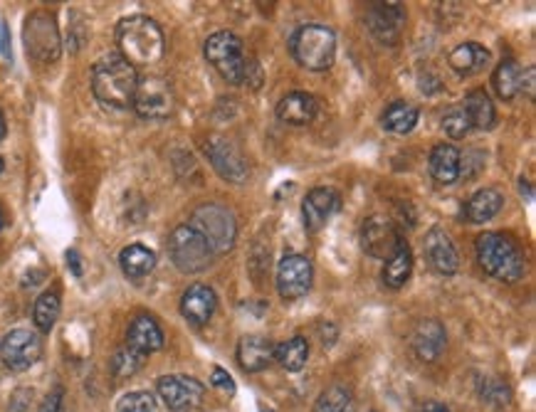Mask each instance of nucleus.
Wrapping results in <instances>:
<instances>
[{
    "label": "nucleus",
    "instance_id": "0eeeda50",
    "mask_svg": "<svg viewBox=\"0 0 536 412\" xmlns=\"http://www.w3.org/2000/svg\"><path fill=\"white\" fill-rule=\"evenodd\" d=\"M168 255L178 272L183 274H198L213 264L215 252L205 242L201 232L191 225H178L168 237Z\"/></svg>",
    "mask_w": 536,
    "mask_h": 412
},
{
    "label": "nucleus",
    "instance_id": "aec40b11",
    "mask_svg": "<svg viewBox=\"0 0 536 412\" xmlns=\"http://www.w3.org/2000/svg\"><path fill=\"white\" fill-rule=\"evenodd\" d=\"M411 345L413 351L418 354V358H422V361H438L442 351H445V345H448L445 328H442L438 321L425 318V321H421V324L415 327V331H413Z\"/></svg>",
    "mask_w": 536,
    "mask_h": 412
},
{
    "label": "nucleus",
    "instance_id": "ea45409f",
    "mask_svg": "<svg viewBox=\"0 0 536 412\" xmlns=\"http://www.w3.org/2000/svg\"><path fill=\"white\" fill-rule=\"evenodd\" d=\"M68 264L75 277H82V264H79V255H77V249H69L68 252Z\"/></svg>",
    "mask_w": 536,
    "mask_h": 412
},
{
    "label": "nucleus",
    "instance_id": "ddd939ff",
    "mask_svg": "<svg viewBox=\"0 0 536 412\" xmlns=\"http://www.w3.org/2000/svg\"><path fill=\"white\" fill-rule=\"evenodd\" d=\"M405 20H408V15H405L401 3H374L366 13V25L371 30V35L383 45L401 42Z\"/></svg>",
    "mask_w": 536,
    "mask_h": 412
},
{
    "label": "nucleus",
    "instance_id": "dca6fc26",
    "mask_svg": "<svg viewBox=\"0 0 536 412\" xmlns=\"http://www.w3.org/2000/svg\"><path fill=\"white\" fill-rule=\"evenodd\" d=\"M341 208V198L334 188H314L306 193L302 202V220H304L306 232H319L326 222L332 220V215Z\"/></svg>",
    "mask_w": 536,
    "mask_h": 412
},
{
    "label": "nucleus",
    "instance_id": "9d476101",
    "mask_svg": "<svg viewBox=\"0 0 536 412\" xmlns=\"http://www.w3.org/2000/svg\"><path fill=\"white\" fill-rule=\"evenodd\" d=\"M132 106L141 119H151V121L171 116L173 106H176L171 85L163 77H141L136 85L134 104Z\"/></svg>",
    "mask_w": 536,
    "mask_h": 412
},
{
    "label": "nucleus",
    "instance_id": "c85d7f7f",
    "mask_svg": "<svg viewBox=\"0 0 536 412\" xmlns=\"http://www.w3.org/2000/svg\"><path fill=\"white\" fill-rule=\"evenodd\" d=\"M413 272V252L411 247L403 242L401 247L395 249V255L391 259H386V267L381 272L383 284L388 289H401L408 284Z\"/></svg>",
    "mask_w": 536,
    "mask_h": 412
},
{
    "label": "nucleus",
    "instance_id": "6e6552de",
    "mask_svg": "<svg viewBox=\"0 0 536 412\" xmlns=\"http://www.w3.org/2000/svg\"><path fill=\"white\" fill-rule=\"evenodd\" d=\"M23 40H25V49H28L30 58L38 59V62H55L62 52L58 22L45 10H38L25 20Z\"/></svg>",
    "mask_w": 536,
    "mask_h": 412
},
{
    "label": "nucleus",
    "instance_id": "bb28decb",
    "mask_svg": "<svg viewBox=\"0 0 536 412\" xmlns=\"http://www.w3.org/2000/svg\"><path fill=\"white\" fill-rule=\"evenodd\" d=\"M421 119V109L411 102H393L386 106V112L381 116V124L386 131L391 134H411L415 124Z\"/></svg>",
    "mask_w": 536,
    "mask_h": 412
},
{
    "label": "nucleus",
    "instance_id": "f03ea898",
    "mask_svg": "<svg viewBox=\"0 0 536 412\" xmlns=\"http://www.w3.org/2000/svg\"><path fill=\"white\" fill-rule=\"evenodd\" d=\"M136 85H139L136 67H132L119 55L99 59L92 67V92L102 104L112 109H126L134 104Z\"/></svg>",
    "mask_w": 536,
    "mask_h": 412
},
{
    "label": "nucleus",
    "instance_id": "2f4dec72",
    "mask_svg": "<svg viewBox=\"0 0 536 412\" xmlns=\"http://www.w3.org/2000/svg\"><path fill=\"white\" fill-rule=\"evenodd\" d=\"M59 317V294L58 291H45L40 294L38 301H35V309H32V321L35 327L42 331V334H50L55 321Z\"/></svg>",
    "mask_w": 536,
    "mask_h": 412
},
{
    "label": "nucleus",
    "instance_id": "4468645a",
    "mask_svg": "<svg viewBox=\"0 0 536 412\" xmlns=\"http://www.w3.org/2000/svg\"><path fill=\"white\" fill-rule=\"evenodd\" d=\"M314 269L304 255H287L277 267V291L285 301L302 299L312 287Z\"/></svg>",
    "mask_w": 536,
    "mask_h": 412
},
{
    "label": "nucleus",
    "instance_id": "c9c22d12",
    "mask_svg": "<svg viewBox=\"0 0 536 412\" xmlns=\"http://www.w3.org/2000/svg\"><path fill=\"white\" fill-rule=\"evenodd\" d=\"M479 395L492 405H509L512 400V390L507 383H502L499 378H482L479 383Z\"/></svg>",
    "mask_w": 536,
    "mask_h": 412
},
{
    "label": "nucleus",
    "instance_id": "f8f14e48",
    "mask_svg": "<svg viewBox=\"0 0 536 412\" xmlns=\"http://www.w3.org/2000/svg\"><path fill=\"white\" fill-rule=\"evenodd\" d=\"M403 245V237L395 222L386 215H371L361 228V247L368 257L391 259L395 249Z\"/></svg>",
    "mask_w": 536,
    "mask_h": 412
},
{
    "label": "nucleus",
    "instance_id": "6ab92c4d",
    "mask_svg": "<svg viewBox=\"0 0 536 412\" xmlns=\"http://www.w3.org/2000/svg\"><path fill=\"white\" fill-rule=\"evenodd\" d=\"M238 361L242 371L259 373L275 361V344L265 336H242L238 344Z\"/></svg>",
    "mask_w": 536,
    "mask_h": 412
},
{
    "label": "nucleus",
    "instance_id": "e433bc0d",
    "mask_svg": "<svg viewBox=\"0 0 536 412\" xmlns=\"http://www.w3.org/2000/svg\"><path fill=\"white\" fill-rule=\"evenodd\" d=\"M116 412H156V400L151 393L146 390H136V393H126L119 400Z\"/></svg>",
    "mask_w": 536,
    "mask_h": 412
},
{
    "label": "nucleus",
    "instance_id": "37998d69",
    "mask_svg": "<svg viewBox=\"0 0 536 412\" xmlns=\"http://www.w3.org/2000/svg\"><path fill=\"white\" fill-rule=\"evenodd\" d=\"M5 228V215H3V210H0V230Z\"/></svg>",
    "mask_w": 536,
    "mask_h": 412
},
{
    "label": "nucleus",
    "instance_id": "7c9ffc66",
    "mask_svg": "<svg viewBox=\"0 0 536 412\" xmlns=\"http://www.w3.org/2000/svg\"><path fill=\"white\" fill-rule=\"evenodd\" d=\"M306 358H309V344L302 336H295L285 344L275 345V361L289 373H299L306 365Z\"/></svg>",
    "mask_w": 536,
    "mask_h": 412
},
{
    "label": "nucleus",
    "instance_id": "20e7f679",
    "mask_svg": "<svg viewBox=\"0 0 536 412\" xmlns=\"http://www.w3.org/2000/svg\"><path fill=\"white\" fill-rule=\"evenodd\" d=\"M205 59L211 62L213 67L218 69L225 82L230 85H255L252 79V72L259 75V67L252 62V59L245 55V48H242V40L235 35V32H228V30H221V32H213L211 38L205 40Z\"/></svg>",
    "mask_w": 536,
    "mask_h": 412
},
{
    "label": "nucleus",
    "instance_id": "4c0bfd02",
    "mask_svg": "<svg viewBox=\"0 0 536 412\" xmlns=\"http://www.w3.org/2000/svg\"><path fill=\"white\" fill-rule=\"evenodd\" d=\"M211 385L213 388H218L221 393L230 395V398L235 395V381H232V375H230L228 371H223V368H213Z\"/></svg>",
    "mask_w": 536,
    "mask_h": 412
},
{
    "label": "nucleus",
    "instance_id": "412c9836",
    "mask_svg": "<svg viewBox=\"0 0 536 412\" xmlns=\"http://www.w3.org/2000/svg\"><path fill=\"white\" fill-rule=\"evenodd\" d=\"M428 168H431L432 178L441 185H452L462 175V156L452 144H438L431 151Z\"/></svg>",
    "mask_w": 536,
    "mask_h": 412
},
{
    "label": "nucleus",
    "instance_id": "5701e85b",
    "mask_svg": "<svg viewBox=\"0 0 536 412\" xmlns=\"http://www.w3.org/2000/svg\"><path fill=\"white\" fill-rule=\"evenodd\" d=\"M489 59H492V55H489V49L485 45H479V42H462V45L452 49L448 62H450V67L458 75L472 77V75H479L482 69L487 67Z\"/></svg>",
    "mask_w": 536,
    "mask_h": 412
},
{
    "label": "nucleus",
    "instance_id": "4be33fe9",
    "mask_svg": "<svg viewBox=\"0 0 536 412\" xmlns=\"http://www.w3.org/2000/svg\"><path fill=\"white\" fill-rule=\"evenodd\" d=\"M316 116V99L306 92H289L277 104V119L282 124L304 126Z\"/></svg>",
    "mask_w": 536,
    "mask_h": 412
},
{
    "label": "nucleus",
    "instance_id": "c756f323",
    "mask_svg": "<svg viewBox=\"0 0 536 412\" xmlns=\"http://www.w3.org/2000/svg\"><path fill=\"white\" fill-rule=\"evenodd\" d=\"M522 67H519L514 59H502L495 69V75H492V86H495V92H497L499 99H514L519 94V89H522Z\"/></svg>",
    "mask_w": 536,
    "mask_h": 412
},
{
    "label": "nucleus",
    "instance_id": "9b49d317",
    "mask_svg": "<svg viewBox=\"0 0 536 412\" xmlns=\"http://www.w3.org/2000/svg\"><path fill=\"white\" fill-rule=\"evenodd\" d=\"M156 390H159L168 410L186 412L201 405L205 385L191 378V375H161L156 381Z\"/></svg>",
    "mask_w": 536,
    "mask_h": 412
},
{
    "label": "nucleus",
    "instance_id": "1a4fd4ad",
    "mask_svg": "<svg viewBox=\"0 0 536 412\" xmlns=\"http://www.w3.org/2000/svg\"><path fill=\"white\" fill-rule=\"evenodd\" d=\"M40 355H42V338L30 328H13L0 341V361L15 373L32 368L40 361Z\"/></svg>",
    "mask_w": 536,
    "mask_h": 412
},
{
    "label": "nucleus",
    "instance_id": "39448f33",
    "mask_svg": "<svg viewBox=\"0 0 536 412\" xmlns=\"http://www.w3.org/2000/svg\"><path fill=\"white\" fill-rule=\"evenodd\" d=\"M292 55L299 65L312 72H324L334 65L336 58V35L334 30L319 25V22H309L292 35Z\"/></svg>",
    "mask_w": 536,
    "mask_h": 412
},
{
    "label": "nucleus",
    "instance_id": "72a5a7b5",
    "mask_svg": "<svg viewBox=\"0 0 536 412\" xmlns=\"http://www.w3.org/2000/svg\"><path fill=\"white\" fill-rule=\"evenodd\" d=\"M314 412H351V393L341 385H332L319 395Z\"/></svg>",
    "mask_w": 536,
    "mask_h": 412
},
{
    "label": "nucleus",
    "instance_id": "a19ab883",
    "mask_svg": "<svg viewBox=\"0 0 536 412\" xmlns=\"http://www.w3.org/2000/svg\"><path fill=\"white\" fill-rule=\"evenodd\" d=\"M422 412H450V410H448L442 403H438V400H428V403L422 405Z\"/></svg>",
    "mask_w": 536,
    "mask_h": 412
},
{
    "label": "nucleus",
    "instance_id": "cd10ccee",
    "mask_svg": "<svg viewBox=\"0 0 536 412\" xmlns=\"http://www.w3.org/2000/svg\"><path fill=\"white\" fill-rule=\"evenodd\" d=\"M119 267L129 279H144L149 277L156 267V255L144 245H129L122 249L119 255Z\"/></svg>",
    "mask_w": 536,
    "mask_h": 412
},
{
    "label": "nucleus",
    "instance_id": "c03bdc74",
    "mask_svg": "<svg viewBox=\"0 0 536 412\" xmlns=\"http://www.w3.org/2000/svg\"><path fill=\"white\" fill-rule=\"evenodd\" d=\"M0 173H3V158H0Z\"/></svg>",
    "mask_w": 536,
    "mask_h": 412
},
{
    "label": "nucleus",
    "instance_id": "393cba45",
    "mask_svg": "<svg viewBox=\"0 0 536 412\" xmlns=\"http://www.w3.org/2000/svg\"><path fill=\"white\" fill-rule=\"evenodd\" d=\"M502 205H504L502 193L495 191V188H482L468 201L465 218H468L469 225H482V222L492 220L502 210Z\"/></svg>",
    "mask_w": 536,
    "mask_h": 412
},
{
    "label": "nucleus",
    "instance_id": "f704fd0d",
    "mask_svg": "<svg viewBox=\"0 0 536 412\" xmlns=\"http://www.w3.org/2000/svg\"><path fill=\"white\" fill-rule=\"evenodd\" d=\"M442 129H445V134L450 136V139H465L469 134V129H472L465 109L462 106H452L450 112L442 116Z\"/></svg>",
    "mask_w": 536,
    "mask_h": 412
},
{
    "label": "nucleus",
    "instance_id": "473e14b6",
    "mask_svg": "<svg viewBox=\"0 0 536 412\" xmlns=\"http://www.w3.org/2000/svg\"><path fill=\"white\" fill-rule=\"evenodd\" d=\"M144 361V354H139L132 345H122L114 354V358H112V371H114L116 378H132V375H136L141 371Z\"/></svg>",
    "mask_w": 536,
    "mask_h": 412
},
{
    "label": "nucleus",
    "instance_id": "423d86ee",
    "mask_svg": "<svg viewBox=\"0 0 536 412\" xmlns=\"http://www.w3.org/2000/svg\"><path fill=\"white\" fill-rule=\"evenodd\" d=\"M188 225L201 232L215 255H225V252H230V249L235 247V240H238V222H235V215H232L225 205L203 202L201 208H195Z\"/></svg>",
    "mask_w": 536,
    "mask_h": 412
},
{
    "label": "nucleus",
    "instance_id": "f3484780",
    "mask_svg": "<svg viewBox=\"0 0 536 412\" xmlns=\"http://www.w3.org/2000/svg\"><path fill=\"white\" fill-rule=\"evenodd\" d=\"M425 259L431 264L432 272H438L442 277H452L459 269V255L455 245H452L450 235L441 228H432L425 235V245H422Z\"/></svg>",
    "mask_w": 536,
    "mask_h": 412
},
{
    "label": "nucleus",
    "instance_id": "79ce46f5",
    "mask_svg": "<svg viewBox=\"0 0 536 412\" xmlns=\"http://www.w3.org/2000/svg\"><path fill=\"white\" fill-rule=\"evenodd\" d=\"M5 134H8V124H5V116L0 114V141L5 139Z\"/></svg>",
    "mask_w": 536,
    "mask_h": 412
},
{
    "label": "nucleus",
    "instance_id": "b1692460",
    "mask_svg": "<svg viewBox=\"0 0 536 412\" xmlns=\"http://www.w3.org/2000/svg\"><path fill=\"white\" fill-rule=\"evenodd\" d=\"M126 345L136 348L139 354H153L163 348V331L151 317H136L126 331Z\"/></svg>",
    "mask_w": 536,
    "mask_h": 412
},
{
    "label": "nucleus",
    "instance_id": "58836bf2",
    "mask_svg": "<svg viewBox=\"0 0 536 412\" xmlns=\"http://www.w3.org/2000/svg\"><path fill=\"white\" fill-rule=\"evenodd\" d=\"M62 388H55L52 393L42 400V405H40V410L38 412H59L62 410Z\"/></svg>",
    "mask_w": 536,
    "mask_h": 412
},
{
    "label": "nucleus",
    "instance_id": "f257e3e1",
    "mask_svg": "<svg viewBox=\"0 0 536 412\" xmlns=\"http://www.w3.org/2000/svg\"><path fill=\"white\" fill-rule=\"evenodd\" d=\"M116 45L119 58H124L132 67H151L166 55V38L161 25L146 15H129L116 25Z\"/></svg>",
    "mask_w": 536,
    "mask_h": 412
},
{
    "label": "nucleus",
    "instance_id": "a211bd4d",
    "mask_svg": "<svg viewBox=\"0 0 536 412\" xmlns=\"http://www.w3.org/2000/svg\"><path fill=\"white\" fill-rule=\"evenodd\" d=\"M215 309H218V297L208 284H193L183 291L181 314L191 321L193 327L208 324L215 314Z\"/></svg>",
    "mask_w": 536,
    "mask_h": 412
},
{
    "label": "nucleus",
    "instance_id": "7ed1b4c3",
    "mask_svg": "<svg viewBox=\"0 0 536 412\" xmlns=\"http://www.w3.org/2000/svg\"><path fill=\"white\" fill-rule=\"evenodd\" d=\"M479 267L499 282H519L527 274V257L519 245L502 232H485L475 242Z\"/></svg>",
    "mask_w": 536,
    "mask_h": 412
},
{
    "label": "nucleus",
    "instance_id": "a878e982",
    "mask_svg": "<svg viewBox=\"0 0 536 412\" xmlns=\"http://www.w3.org/2000/svg\"><path fill=\"white\" fill-rule=\"evenodd\" d=\"M462 109H465V114H468L469 126H472V129H479V131H487V129H492L495 121H497L495 104H492L487 92H482V89L469 92V94L465 96V102H462Z\"/></svg>",
    "mask_w": 536,
    "mask_h": 412
},
{
    "label": "nucleus",
    "instance_id": "2eb2a0df",
    "mask_svg": "<svg viewBox=\"0 0 536 412\" xmlns=\"http://www.w3.org/2000/svg\"><path fill=\"white\" fill-rule=\"evenodd\" d=\"M205 156L211 166L218 171L221 178L230 183H245L250 175L248 161L240 156V151L235 146L225 141V139H213L211 144L205 146Z\"/></svg>",
    "mask_w": 536,
    "mask_h": 412
}]
</instances>
